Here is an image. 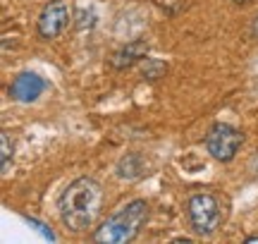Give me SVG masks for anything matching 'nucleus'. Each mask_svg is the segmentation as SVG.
<instances>
[{"mask_svg": "<svg viewBox=\"0 0 258 244\" xmlns=\"http://www.w3.org/2000/svg\"><path fill=\"white\" fill-rule=\"evenodd\" d=\"M103 208V189L91 177H79L67 185L57 199V211L64 227L72 232H84L93 227Z\"/></svg>", "mask_w": 258, "mask_h": 244, "instance_id": "f257e3e1", "label": "nucleus"}, {"mask_svg": "<svg viewBox=\"0 0 258 244\" xmlns=\"http://www.w3.org/2000/svg\"><path fill=\"white\" fill-rule=\"evenodd\" d=\"M148 218V204L144 199H134L129 201L124 208H120L115 216H110L103 223L96 235L93 242L101 244H127L141 232V225L146 223Z\"/></svg>", "mask_w": 258, "mask_h": 244, "instance_id": "f03ea898", "label": "nucleus"}, {"mask_svg": "<svg viewBox=\"0 0 258 244\" xmlns=\"http://www.w3.org/2000/svg\"><path fill=\"white\" fill-rule=\"evenodd\" d=\"M186 213H189L191 227L203 237L213 235L220 225V204L213 194H194V197H189Z\"/></svg>", "mask_w": 258, "mask_h": 244, "instance_id": "7ed1b4c3", "label": "nucleus"}, {"mask_svg": "<svg viewBox=\"0 0 258 244\" xmlns=\"http://www.w3.org/2000/svg\"><path fill=\"white\" fill-rule=\"evenodd\" d=\"M241 144H244V134L237 127H232V125L218 122L206 134V149H208L213 158L220 160V163H230L237 156V151L241 149Z\"/></svg>", "mask_w": 258, "mask_h": 244, "instance_id": "20e7f679", "label": "nucleus"}, {"mask_svg": "<svg viewBox=\"0 0 258 244\" xmlns=\"http://www.w3.org/2000/svg\"><path fill=\"white\" fill-rule=\"evenodd\" d=\"M70 22V10L62 0H50L38 15V34L43 38H55Z\"/></svg>", "mask_w": 258, "mask_h": 244, "instance_id": "39448f33", "label": "nucleus"}, {"mask_svg": "<svg viewBox=\"0 0 258 244\" xmlns=\"http://www.w3.org/2000/svg\"><path fill=\"white\" fill-rule=\"evenodd\" d=\"M46 89V79L36 72H22L15 77V82L10 84V96L19 101V103H31Z\"/></svg>", "mask_w": 258, "mask_h": 244, "instance_id": "423d86ee", "label": "nucleus"}, {"mask_svg": "<svg viewBox=\"0 0 258 244\" xmlns=\"http://www.w3.org/2000/svg\"><path fill=\"white\" fill-rule=\"evenodd\" d=\"M146 53H148V43H144V41H134V43L120 48V50L110 57V65L115 67V70H127V67H132L137 60H141Z\"/></svg>", "mask_w": 258, "mask_h": 244, "instance_id": "0eeeda50", "label": "nucleus"}, {"mask_svg": "<svg viewBox=\"0 0 258 244\" xmlns=\"http://www.w3.org/2000/svg\"><path fill=\"white\" fill-rule=\"evenodd\" d=\"M165 72H167V65L165 63H160V60L146 57V60L141 63V75L146 77V79H160Z\"/></svg>", "mask_w": 258, "mask_h": 244, "instance_id": "6e6552de", "label": "nucleus"}, {"mask_svg": "<svg viewBox=\"0 0 258 244\" xmlns=\"http://www.w3.org/2000/svg\"><path fill=\"white\" fill-rule=\"evenodd\" d=\"M0 144H3V153H0V158H3V172H8L10 163H12V141H10L8 132L0 134Z\"/></svg>", "mask_w": 258, "mask_h": 244, "instance_id": "1a4fd4ad", "label": "nucleus"}, {"mask_svg": "<svg viewBox=\"0 0 258 244\" xmlns=\"http://www.w3.org/2000/svg\"><path fill=\"white\" fill-rule=\"evenodd\" d=\"M29 223L36 227L38 232H43V237H46V239H55V235H53L50 230H46V225H43V223H38V220H34V218H29Z\"/></svg>", "mask_w": 258, "mask_h": 244, "instance_id": "9d476101", "label": "nucleus"}, {"mask_svg": "<svg viewBox=\"0 0 258 244\" xmlns=\"http://www.w3.org/2000/svg\"><path fill=\"white\" fill-rule=\"evenodd\" d=\"M253 34L258 36V17H256V22H253Z\"/></svg>", "mask_w": 258, "mask_h": 244, "instance_id": "9b49d317", "label": "nucleus"}, {"mask_svg": "<svg viewBox=\"0 0 258 244\" xmlns=\"http://www.w3.org/2000/svg\"><path fill=\"white\" fill-rule=\"evenodd\" d=\"M234 3H249V0H234Z\"/></svg>", "mask_w": 258, "mask_h": 244, "instance_id": "f8f14e48", "label": "nucleus"}]
</instances>
